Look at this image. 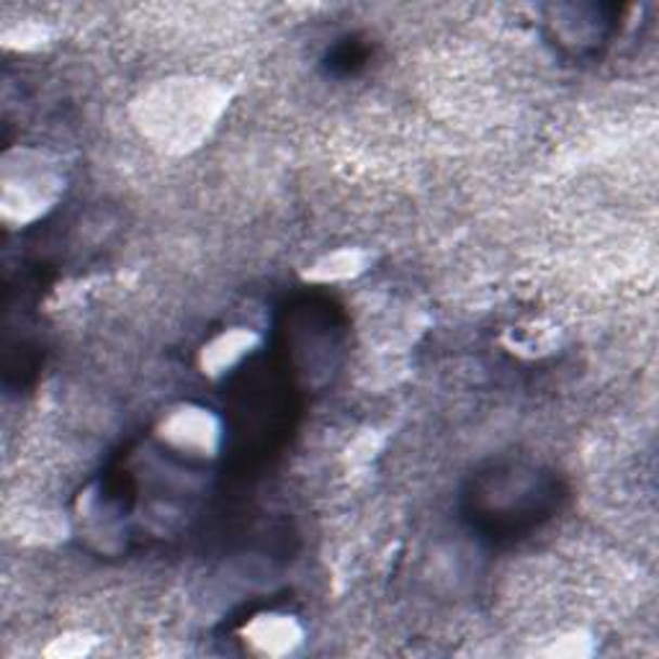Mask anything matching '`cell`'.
<instances>
[{"instance_id":"cell-1","label":"cell","mask_w":659,"mask_h":659,"mask_svg":"<svg viewBox=\"0 0 659 659\" xmlns=\"http://www.w3.org/2000/svg\"><path fill=\"white\" fill-rule=\"evenodd\" d=\"M299 636L297 623L288 621L286 616H260L247 629V642L260 655H286L301 642Z\"/></svg>"},{"instance_id":"cell-2","label":"cell","mask_w":659,"mask_h":659,"mask_svg":"<svg viewBox=\"0 0 659 659\" xmlns=\"http://www.w3.org/2000/svg\"><path fill=\"white\" fill-rule=\"evenodd\" d=\"M168 436L176 438L185 445H202V449H209L211 438H215V428H211V421L202 412H178V415L168 425Z\"/></svg>"}]
</instances>
